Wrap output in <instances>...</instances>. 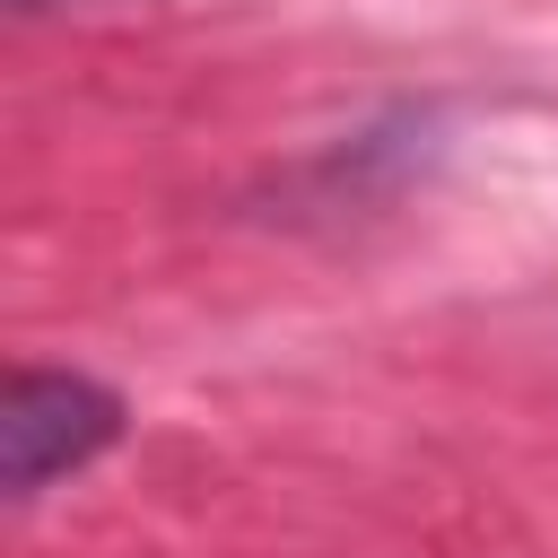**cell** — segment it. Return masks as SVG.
Returning <instances> with one entry per match:
<instances>
[{
	"instance_id": "obj_1",
	"label": "cell",
	"mask_w": 558,
	"mask_h": 558,
	"mask_svg": "<svg viewBox=\"0 0 558 558\" xmlns=\"http://www.w3.org/2000/svg\"><path fill=\"white\" fill-rule=\"evenodd\" d=\"M131 427V401L87 366H9L0 384V488L9 506H35L52 480H78L105 462Z\"/></svg>"
},
{
	"instance_id": "obj_2",
	"label": "cell",
	"mask_w": 558,
	"mask_h": 558,
	"mask_svg": "<svg viewBox=\"0 0 558 558\" xmlns=\"http://www.w3.org/2000/svg\"><path fill=\"white\" fill-rule=\"evenodd\" d=\"M17 9H61V0H17Z\"/></svg>"
}]
</instances>
